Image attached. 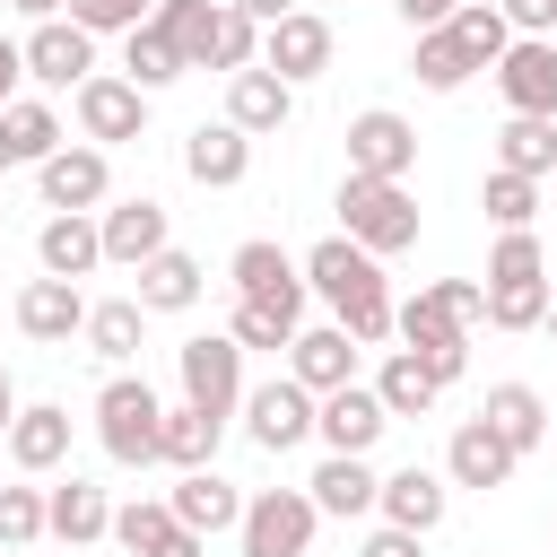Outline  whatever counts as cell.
Returning <instances> with one entry per match:
<instances>
[{"label": "cell", "instance_id": "obj_1", "mask_svg": "<svg viewBox=\"0 0 557 557\" xmlns=\"http://www.w3.org/2000/svg\"><path fill=\"white\" fill-rule=\"evenodd\" d=\"M296 270H305V296H322L331 322H339L357 348H383V339H392V287H383V261H374V252H357L348 235H322Z\"/></svg>", "mask_w": 557, "mask_h": 557}, {"label": "cell", "instance_id": "obj_2", "mask_svg": "<svg viewBox=\"0 0 557 557\" xmlns=\"http://www.w3.org/2000/svg\"><path fill=\"white\" fill-rule=\"evenodd\" d=\"M470 322H487V287H479V278H435V287H418L409 305H392V331H400L409 357L435 374V392L461 383V366H470Z\"/></svg>", "mask_w": 557, "mask_h": 557}, {"label": "cell", "instance_id": "obj_3", "mask_svg": "<svg viewBox=\"0 0 557 557\" xmlns=\"http://www.w3.org/2000/svg\"><path fill=\"white\" fill-rule=\"evenodd\" d=\"M339 235L357 252H409L418 244V200L409 183H374V174H339Z\"/></svg>", "mask_w": 557, "mask_h": 557}, {"label": "cell", "instance_id": "obj_4", "mask_svg": "<svg viewBox=\"0 0 557 557\" xmlns=\"http://www.w3.org/2000/svg\"><path fill=\"white\" fill-rule=\"evenodd\" d=\"M157 418H165V400H157L148 374H113V383L96 392V444H104L122 470H148V461H157Z\"/></svg>", "mask_w": 557, "mask_h": 557}, {"label": "cell", "instance_id": "obj_5", "mask_svg": "<svg viewBox=\"0 0 557 557\" xmlns=\"http://www.w3.org/2000/svg\"><path fill=\"white\" fill-rule=\"evenodd\" d=\"M313 496L305 487H261V496H244V522H235V540H244V557H313Z\"/></svg>", "mask_w": 557, "mask_h": 557}, {"label": "cell", "instance_id": "obj_6", "mask_svg": "<svg viewBox=\"0 0 557 557\" xmlns=\"http://www.w3.org/2000/svg\"><path fill=\"white\" fill-rule=\"evenodd\" d=\"M174 374H183V400H191V409H209V418H235V409H244V348H235L226 331L183 339V348H174Z\"/></svg>", "mask_w": 557, "mask_h": 557}, {"label": "cell", "instance_id": "obj_7", "mask_svg": "<svg viewBox=\"0 0 557 557\" xmlns=\"http://www.w3.org/2000/svg\"><path fill=\"white\" fill-rule=\"evenodd\" d=\"M244 435L261 453H296L313 435V392L296 374H270V383H244Z\"/></svg>", "mask_w": 557, "mask_h": 557}, {"label": "cell", "instance_id": "obj_8", "mask_svg": "<svg viewBox=\"0 0 557 557\" xmlns=\"http://www.w3.org/2000/svg\"><path fill=\"white\" fill-rule=\"evenodd\" d=\"M70 113H78V139H87V148H122V139L148 131V96H139L131 78H113V70H96V78L70 96Z\"/></svg>", "mask_w": 557, "mask_h": 557}, {"label": "cell", "instance_id": "obj_9", "mask_svg": "<svg viewBox=\"0 0 557 557\" xmlns=\"http://www.w3.org/2000/svg\"><path fill=\"white\" fill-rule=\"evenodd\" d=\"M35 191H44V209H52V218H61V209L96 218V200L113 191V165H104V148H87V139H61V148L35 165Z\"/></svg>", "mask_w": 557, "mask_h": 557}, {"label": "cell", "instance_id": "obj_10", "mask_svg": "<svg viewBox=\"0 0 557 557\" xmlns=\"http://www.w3.org/2000/svg\"><path fill=\"white\" fill-rule=\"evenodd\" d=\"M496 87H505V113L557 122V35H513L496 61Z\"/></svg>", "mask_w": 557, "mask_h": 557}, {"label": "cell", "instance_id": "obj_11", "mask_svg": "<svg viewBox=\"0 0 557 557\" xmlns=\"http://www.w3.org/2000/svg\"><path fill=\"white\" fill-rule=\"evenodd\" d=\"M17 61H26V78H35V87H70V96H78V87L96 78V35H87V26H70V17H44V26L17 44Z\"/></svg>", "mask_w": 557, "mask_h": 557}, {"label": "cell", "instance_id": "obj_12", "mask_svg": "<svg viewBox=\"0 0 557 557\" xmlns=\"http://www.w3.org/2000/svg\"><path fill=\"white\" fill-rule=\"evenodd\" d=\"M418 165V131L392 113V104H366L348 122V174H374V183H409Z\"/></svg>", "mask_w": 557, "mask_h": 557}, {"label": "cell", "instance_id": "obj_13", "mask_svg": "<svg viewBox=\"0 0 557 557\" xmlns=\"http://www.w3.org/2000/svg\"><path fill=\"white\" fill-rule=\"evenodd\" d=\"M261 70H270V78H287V87H305V78H322V70H331V17H313V9H296V17H278V26H261Z\"/></svg>", "mask_w": 557, "mask_h": 557}, {"label": "cell", "instance_id": "obj_14", "mask_svg": "<svg viewBox=\"0 0 557 557\" xmlns=\"http://www.w3.org/2000/svg\"><path fill=\"white\" fill-rule=\"evenodd\" d=\"M226 278H235V296H244V305H287V313H305V270H296L270 235L235 244V252H226Z\"/></svg>", "mask_w": 557, "mask_h": 557}, {"label": "cell", "instance_id": "obj_15", "mask_svg": "<svg viewBox=\"0 0 557 557\" xmlns=\"http://www.w3.org/2000/svg\"><path fill=\"white\" fill-rule=\"evenodd\" d=\"M383 426H392V418H383L374 383H339V392L313 400V435H322V453H374Z\"/></svg>", "mask_w": 557, "mask_h": 557}, {"label": "cell", "instance_id": "obj_16", "mask_svg": "<svg viewBox=\"0 0 557 557\" xmlns=\"http://www.w3.org/2000/svg\"><path fill=\"white\" fill-rule=\"evenodd\" d=\"M96 244H104V261H122V270H139V261H157L174 235H165V200H148V191H131V200H113L104 218H96Z\"/></svg>", "mask_w": 557, "mask_h": 557}, {"label": "cell", "instance_id": "obj_17", "mask_svg": "<svg viewBox=\"0 0 557 557\" xmlns=\"http://www.w3.org/2000/svg\"><path fill=\"white\" fill-rule=\"evenodd\" d=\"M0 444H9V470L44 479V470L70 461V409H61V400H17V418H9Z\"/></svg>", "mask_w": 557, "mask_h": 557}, {"label": "cell", "instance_id": "obj_18", "mask_svg": "<svg viewBox=\"0 0 557 557\" xmlns=\"http://www.w3.org/2000/svg\"><path fill=\"white\" fill-rule=\"evenodd\" d=\"M444 505H453V487H444V470H426V461H400L383 487H374V513L392 522V531H435L444 522Z\"/></svg>", "mask_w": 557, "mask_h": 557}, {"label": "cell", "instance_id": "obj_19", "mask_svg": "<svg viewBox=\"0 0 557 557\" xmlns=\"http://www.w3.org/2000/svg\"><path fill=\"white\" fill-rule=\"evenodd\" d=\"M165 513H174L183 531L218 540V531H235V522H244V487H235V479H218V461H209V470H183V479L165 487Z\"/></svg>", "mask_w": 557, "mask_h": 557}, {"label": "cell", "instance_id": "obj_20", "mask_svg": "<svg viewBox=\"0 0 557 557\" xmlns=\"http://www.w3.org/2000/svg\"><path fill=\"white\" fill-rule=\"evenodd\" d=\"M287 374L322 400V392H339V383H357V339L339 331V322H305L296 339H287Z\"/></svg>", "mask_w": 557, "mask_h": 557}, {"label": "cell", "instance_id": "obj_21", "mask_svg": "<svg viewBox=\"0 0 557 557\" xmlns=\"http://www.w3.org/2000/svg\"><path fill=\"white\" fill-rule=\"evenodd\" d=\"M505 479H513V444H505L487 418H461L453 444H444V487H479V496H487V487H505Z\"/></svg>", "mask_w": 557, "mask_h": 557}, {"label": "cell", "instance_id": "obj_22", "mask_svg": "<svg viewBox=\"0 0 557 557\" xmlns=\"http://www.w3.org/2000/svg\"><path fill=\"white\" fill-rule=\"evenodd\" d=\"M226 122H235L244 139H270V131H287V122H296V87H287V78H270V70L252 61V70H235V78H226Z\"/></svg>", "mask_w": 557, "mask_h": 557}, {"label": "cell", "instance_id": "obj_23", "mask_svg": "<svg viewBox=\"0 0 557 557\" xmlns=\"http://www.w3.org/2000/svg\"><path fill=\"white\" fill-rule=\"evenodd\" d=\"M183 174H191L200 191H235V183L252 174V139H244L235 122H200V131L183 139Z\"/></svg>", "mask_w": 557, "mask_h": 557}, {"label": "cell", "instance_id": "obj_24", "mask_svg": "<svg viewBox=\"0 0 557 557\" xmlns=\"http://www.w3.org/2000/svg\"><path fill=\"white\" fill-rule=\"evenodd\" d=\"M17 331L44 339V348H61V339L87 331V296H78L70 278H26V287H17Z\"/></svg>", "mask_w": 557, "mask_h": 557}, {"label": "cell", "instance_id": "obj_25", "mask_svg": "<svg viewBox=\"0 0 557 557\" xmlns=\"http://www.w3.org/2000/svg\"><path fill=\"white\" fill-rule=\"evenodd\" d=\"M374 487H383V470H374L366 453H322V470L305 479V496H313V513H339V522H357V513H374Z\"/></svg>", "mask_w": 557, "mask_h": 557}, {"label": "cell", "instance_id": "obj_26", "mask_svg": "<svg viewBox=\"0 0 557 557\" xmlns=\"http://www.w3.org/2000/svg\"><path fill=\"white\" fill-rule=\"evenodd\" d=\"M44 531L52 540H70V548H87V540H104L113 531V496L96 487V479H61V487H44Z\"/></svg>", "mask_w": 557, "mask_h": 557}, {"label": "cell", "instance_id": "obj_27", "mask_svg": "<svg viewBox=\"0 0 557 557\" xmlns=\"http://www.w3.org/2000/svg\"><path fill=\"white\" fill-rule=\"evenodd\" d=\"M35 261H44V278H87V270H104V244H96V218H78V209H61V218H44L35 226Z\"/></svg>", "mask_w": 557, "mask_h": 557}, {"label": "cell", "instance_id": "obj_28", "mask_svg": "<svg viewBox=\"0 0 557 557\" xmlns=\"http://www.w3.org/2000/svg\"><path fill=\"white\" fill-rule=\"evenodd\" d=\"M200 287H209V270H200L191 252H174V244H165L157 261H139V287H131V296H139V313H191V305H200Z\"/></svg>", "mask_w": 557, "mask_h": 557}, {"label": "cell", "instance_id": "obj_29", "mask_svg": "<svg viewBox=\"0 0 557 557\" xmlns=\"http://www.w3.org/2000/svg\"><path fill=\"white\" fill-rule=\"evenodd\" d=\"M479 418H487V426H496V435L513 444V461L548 444V400H540L531 383H487V400H479Z\"/></svg>", "mask_w": 557, "mask_h": 557}, {"label": "cell", "instance_id": "obj_30", "mask_svg": "<svg viewBox=\"0 0 557 557\" xmlns=\"http://www.w3.org/2000/svg\"><path fill=\"white\" fill-rule=\"evenodd\" d=\"M218 435H226V418L174 400V409L157 418V461H165V470H209V461H218Z\"/></svg>", "mask_w": 557, "mask_h": 557}, {"label": "cell", "instance_id": "obj_31", "mask_svg": "<svg viewBox=\"0 0 557 557\" xmlns=\"http://www.w3.org/2000/svg\"><path fill=\"white\" fill-rule=\"evenodd\" d=\"M104 366H131L139 357V339H148V313H139V296H104V305H87V331H78Z\"/></svg>", "mask_w": 557, "mask_h": 557}, {"label": "cell", "instance_id": "obj_32", "mask_svg": "<svg viewBox=\"0 0 557 557\" xmlns=\"http://www.w3.org/2000/svg\"><path fill=\"white\" fill-rule=\"evenodd\" d=\"M444 35L461 44V61H470V70H496V61H505V44H513V26H505V9H496V0H461V9L444 17Z\"/></svg>", "mask_w": 557, "mask_h": 557}, {"label": "cell", "instance_id": "obj_33", "mask_svg": "<svg viewBox=\"0 0 557 557\" xmlns=\"http://www.w3.org/2000/svg\"><path fill=\"white\" fill-rule=\"evenodd\" d=\"M148 26L183 52V70H209V35H218V0H157Z\"/></svg>", "mask_w": 557, "mask_h": 557}, {"label": "cell", "instance_id": "obj_34", "mask_svg": "<svg viewBox=\"0 0 557 557\" xmlns=\"http://www.w3.org/2000/svg\"><path fill=\"white\" fill-rule=\"evenodd\" d=\"M496 165H505V174H531V183H548V174H557V122L505 113V131H496Z\"/></svg>", "mask_w": 557, "mask_h": 557}, {"label": "cell", "instance_id": "obj_35", "mask_svg": "<svg viewBox=\"0 0 557 557\" xmlns=\"http://www.w3.org/2000/svg\"><path fill=\"white\" fill-rule=\"evenodd\" d=\"M0 139H9V165H44V157L61 148V113H52L44 96H17V104L0 113Z\"/></svg>", "mask_w": 557, "mask_h": 557}, {"label": "cell", "instance_id": "obj_36", "mask_svg": "<svg viewBox=\"0 0 557 557\" xmlns=\"http://www.w3.org/2000/svg\"><path fill=\"white\" fill-rule=\"evenodd\" d=\"M374 400H383V418H392V426H400V418H426V409H435V374H426L409 348H392V357H383V374H374Z\"/></svg>", "mask_w": 557, "mask_h": 557}, {"label": "cell", "instance_id": "obj_37", "mask_svg": "<svg viewBox=\"0 0 557 557\" xmlns=\"http://www.w3.org/2000/svg\"><path fill=\"white\" fill-rule=\"evenodd\" d=\"M122 78H131L139 96H157V87H174V78H183V52H174L157 26H131V35H122Z\"/></svg>", "mask_w": 557, "mask_h": 557}, {"label": "cell", "instance_id": "obj_38", "mask_svg": "<svg viewBox=\"0 0 557 557\" xmlns=\"http://www.w3.org/2000/svg\"><path fill=\"white\" fill-rule=\"evenodd\" d=\"M479 209H487V226H496V235H522V226L540 218V183H531V174H505V165H487V183H479Z\"/></svg>", "mask_w": 557, "mask_h": 557}, {"label": "cell", "instance_id": "obj_39", "mask_svg": "<svg viewBox=\"0 0 557 557\" xmlns=\"http://www.w3.org/2000/svg\"><path fill=\"white\" fill-rule=\"evenodd\" d=\"M409 70H418V87H426V96H453V87H470V61H461V44H453L444 26H426V35L409 44Z\"/></svg>", "mask_w": 557, "mask_h": 557}, {"label": "cell", "instance_id": "obj_40", "mask_svg": "<svg viewBox=\"0 0 557 557\" xmlns=\"http://www.w3.org/2000/svg\"><path fill=\"white\" fill-rule=\"evenodd\" d=\"M296 331H305V313H287V305H244V296H235V322H226L235 348H270V357H278Z\"/></svg>", "mask_w": 557, "mask_h": 557}, {"label": "cell", "instance_id": "obj_41", "mask_svg": "<svg viewBox=\"0 0 557 557\" xmlns=\"http://www.w3.org/2000/svg\"><path fill=\"white\" fill-rule=\"evenodd\" d=\"M548 278H522V287H487V331H540L548 322Z\"/></svg>", "mask_w": 557, "mask_h": 557}, {"label": "cell", "instance_id": "obj_42", "mask_svg": "<svg viewBox=\"0 0 557 557\" xmlns=\"http://www.w3.org/2000/svg\"><path fill=\"white\" fill-rule=\"evenodd\" d=\"M522 278H548V252H540V235L522 226V235H496V252H487V278L479 287H522Z\"/></svg>", "mask_w": 557, "mask_h": 557}, {"label": "cell", "instance_id": "obj_43", "mask_svg": "<svg viewBox=\"0 0 557 557\" xmlns=\"http://www.w3.org/2000/svg\"><path fill=\"white\" fill-rule=\"evenodd\" d=\"M165 531H174V513H165V496H131V505H113V531H104V540H122L131 557H148V548H157Z\"/></svg>", "mask_w": 557, "mask_h": 557}, {"label": "cell", "instance_id": "obj_44", "mask_svg": "<svg viewBox=\"0 0 557 557\" xmlns=\"http://www.w3.org/2000/svg\"><path fill=\"white\" fill-rule=\"evenodd\" d=\"M252 61H261V26H252V17H235V9L218 0V35H209V70H226V78H235V70H252Z\"/></svg>", "mask_w": 557, "mask_h": 557}, {"label": "cell", "instance_id": "obj_45", "mask_svg": "<svg viewBox=\"0 0 557 557\" xmlns=\"http://www.w3.org/2000/svg\"><path fill=\"white\" fill-rule=\"evenodd\" d=\"M44 540V487H0V548H35Z\"/></svg>", "mask_w": 557, "mask_h": 557}, {"label": "cell", "instance_id": "obj_46", "mask_svg": "<svg viewBox=\"0 0 557 557\" xmlns=\"http://www.w3.org/2000/svg\"><path fill=\"white\" fill-rule=\"evenodd\" d=\"M61 17L87 35H131V26H148V0H61Z\"/></svg>", "mask_w": 557, "mask_h": 557}, {"label": "cell", "instance_id": "obj_47", "mask_svg": "<svg viewBox=\"0 0 557 557\" xmlns=\"http://www.w3.org/2000/svg\"><path fill=\"white\" fill-rule=\"evenodd\" d=\"M513 35H557V0H496Z\"/></svg>", "mask_w": 557, "mask_h": 557}, {"label": "cell", "instance_id": "obj_48", "mask_svg": "<svg viewBox=\"0 0 557 557\" xmlns=\"http://www.w3.org/2000/svg\"><path fill=\"white\" fill-rule=\"evenodd\" d=\"M357 557H426V540H418V531H392V522H383V531H366V548H357Z\"/></svg>", "mask_w": 557, "mask_h": 557}, {"label": "cell", "instance_id": "obj_49", "mask_svg": "<svg viewBox=\"0 0 557 557\" xmlns=\"http://www.w3.org/2000/svg\"><path fill=\"white\" fill-rule=\"evenodd\" d=\"M392 9L409 17V35H426V26H444V17L461 9V0H392Z\"/></svg>", "mask_w": 557, "mask_h": 557}, {"label": "cell", "instance_id": "obj_50", "mask_svg": "<svg viewBox=\"0 0 557 557\" xmlns=\"http://www.w3.org/2000/svg\"><path fill=\"white\" fill-rule=\"evenodd\" d=\"M148 557H209V540H200V531H183V522H174V531H165V540H157V548H148Z\"/></svg>", "mask_w": 557, "mask_h": 557}, {"label": "cell", "instance_id": "obj_51", "mask_svg": "<svg viewBox=\"0 0 557 557\" xmlns=\"http://www.w3.org/2000/svg\"><path fill=\"white\" fill-rule=\"evenodd\" d=\"M235 17H252V26H278V17H296V0H226Z\"/></svg>", "mask_w": 557, "mask_h": 557}, {"label": "cell", "instance_id": "obj_52", "mask_svg": "<svg viewBox=\"0 0 557 557\" xmlns=\"http://www.w3.org/2000/svg\"><path fill=\"white\" fill-rule=\"evenodd\" d=\"M17 78H26V61H17V44H9V35H0V113H9V104H17Z\"/></svg>", "mask_w": 557, "mask_h": 557}, {"label": "cell", "instance_id": "obj_53", "mask_svg": "<svg viewBox=\"0 0 557 557\" xmlns=\"http://www.w3.org/2000/svg\"><path fill=\"white\" fill-rule=\"evenodd\" d=\"M9 9H17V17H35V26H44V17H61V0H9Z\"/></svg>", "mask_w": 557, "mask_h": 557}, {"label": "cell", "instance_id": "obj_54", "mask_svg": "<svg viewBox=\"0 0 557 557\" xmlns=\"http://www.w3.org/2000/svg\"><path fill=\"white\" fill-rule=\"evenodd\" d=\"M9 418H17V383H9V366H0V435H9Z\"/></svg>", "mask_w": 557, "mask_h": 557}, {"label": "cell", "instance_id": "obj_55", "mask_svg": "<svg viewBox=\"0 0 557 557\" xmlns=\"http://www.w3.org/2000/svg\"><path fill=\"white\" fill-rule=\"evenodd\" d=\"M540 331H548V339H557V296H548V322H540Z\"/></svg>", "mask_w": 557, "mask_h": 557}, {"label": "cell", "instance_id": "obj_56", "mask_svg": "<svg viewBox=\"0 0 557 557\" xmlns=\"http://www.w3.org/2000/svg\"><path fill=\"white\" fill-rule=\"evenodd\" d=\"M0 174H9V139H0Z\"/></svg>", "mask_w": 557, "mask_h": 557}, {"label": "cell", "instance_id": "obj_57", "mask_svg": "<svg viewBox=\"0 0 557 557\" xmlns=\"http://www.w3.org/2000/svg\"><path fill=\"white\" fill-rule=\"evenodd\" d=\"M548 183H557V174H548Z\"/></svg>", "mask_w": 557, "mask_h": 557}]
</instances>
